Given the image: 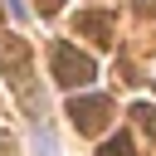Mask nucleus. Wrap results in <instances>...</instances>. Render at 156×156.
Wrapping results in <instances>:
<instances>
[{
  "mask_svg": "<svg viewBox=\"0 0 156 156\" xmlns=\"http://www.w3.org/2000/svg\"><path fill=\"white\" fill-rule=\"evenodd\" d=\"M93 73H98V63H93L88 54H78L73 44H58V49H54V78H58L63 88H88Z\"/></svg>",
  "mask_w": 156,
  "mask_h": 156,
  "instance_id": "f257e3e1",
  "label": "nucleus"
},
{
  "mask_svg": "<svg viewBox=\"0 0 156 156\" xmlns=\"http://www.w3.org/2000/svg\"><path fill=\"white\" fill-rule=\"evenodd\" d=\"M107 112H112L107 98H73V102H68V117H73L78 132H98V127L107 122Z\"/></svg>",
  "mask_w": 156,
  "mask_h": 156,
  "instance_id": "f03ea898",
  "label": "nucleus"
},
{
  "mask_svg": "<svg viewBox=\"0 0 156 156\" xmlns=\"http://www.w3.org/2000/svg\"><path fill=\"white\" fill-rule=\"evenodd\" d=\"M78 29L98 34V44H112V24H107V15H78Z\"/></svg>",
  "mask_w": 156,
  "mask_h": 156,
  "instance_id": "7ed1b4c3",
  "label": "nucleus"
},
{
  "mask_svg": "<svg viewBox=\"0 0 156 156\" xmlns=\"http://www.w3.org/2000/svg\"><path fill=\"white\" fill-rule=\"evenodd\" d=\"M98 156H136V146H132V136H127V132H117V136H107V141H102V151H98Z\"/></svg>",
  "mask_w": 156,
  "mask_h": 156,
  "instance_id": "20e7f679",
  "label": "nucleus"
},
{
  "mask_svg": "<svg viewBox=\"0 0 156 156\" xmlns=\"http://www.w3.org/2000/svg\"><path fill=\"white\" fill-rule=\"evenodd\" d=\"M0 58H5V63H24V44H15V39L5 34V39H0Z\"/></svg>",
  "mask_w": 156,
  "mask_h": 156,
  "instance_id": "39448f33",
  "label": "nucleus"
},
{
  "mask_svg": "<svg viewBox=\"0 0 156 156\" xmlns=\"http://www.w3.org/2000/svg\"><path fill=\"white\" fill-rule=\"evenodd\" d=\"M34 151H39V156H54V136H49V132H44V127H39V132H34Z\"/></svg>",
  "mask_w": 156,
  "mask_h": 156,
  "instance_id": "423d86ee",
  "label": "nucleus"
},
{
  "mask_svg": "<svg viewBox=\"0 0 156 156\" xmlns=\"http://www.w3.org/2000/svg\"><path fill=\"white\" fill-rule=\"evenodd\" d=\"M132 117H141V122L156 132V107H151V102H136V107H132Z\"/></svg>",
  "mask_w": 156,
  "mask_h": 156,
  "instance_id": "0eeeda50",
  "label": "nucleus"
},
{
  "mask_svg": "<svg viewBox=\"0 0 156 156\" xmlns=\"http://www.w3.org/2000/svg\"><path fill=\"white\" fill-rule=\"evenodd\" d=\"M10 15H15V20H24V15H29V10H24V0H10Z\"/></svg>",
  "mask_w": 156,
  "mask_h": 156,
  "instance_id": "6e6552de",
  "label": "nucleus"
},
{
  "mask_svg": "<svg viewBox=\"0 0 156 156\" xmlns=\"http://www.w3.org/2000/svg\"><path fill=\"white\" fill-rule=\"evenodd\" d=\"M136 10H141V15H151V10H156V0H136Z\"/></svg>",
  "mask_w": 156,
  "mask_h": 156,
  "instance_id": "1a4fd4ad",
  "label": "nucleus"
}]
</instances>
